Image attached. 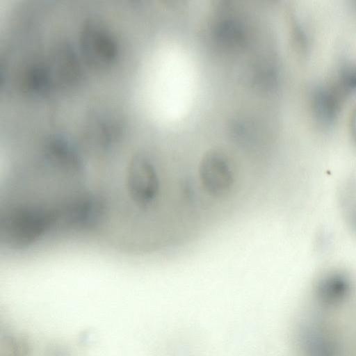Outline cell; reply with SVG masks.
<instances>
[{"mask_svg": "<svg viewBox=\"0 0 356 356\" xmlns=\"http://www.w3.org/2000/svg\"><path fill=\"white\" fill-rule=\"evenodd\" d=\"M336 82L346 93L356 90V63H348L342 66Z\"/></svg>", "mask_w": 356, "mask_h": 356, "instance_id": "cell-2", "label": "cell"}, {"mask_svg": "<svg viewBox=\"0 0 356 356\" xmlns=\"http://www.w3.org/2000/svg\"><path fill=\"white\" fill-rule=\"evenodd\" d=\"M346 95L336 81L314 88L312 93V111L320 124L329 127L335 122Z\"/></svg>", "mask_w": 356, "mask_h": 356, "instance_id": "cell-1", "label": "cell"}, {"mask_svg": "<svg viewBox=\"0 0 356 356\" xmlns=\"http://www.w3.org/2000/svg\"><path fill=\"white\" fill-rule=\"evenodd\" d=\"M350 131L353 137L356 142V109L353 112L350 119Z\"/></svg>", "mask_w": 356, "mask_h": 356, "instance_id": "cell-3", "label": "cell"}]
</instances>
